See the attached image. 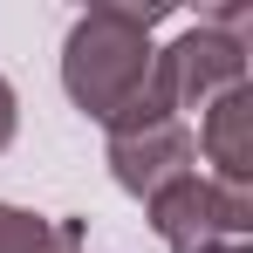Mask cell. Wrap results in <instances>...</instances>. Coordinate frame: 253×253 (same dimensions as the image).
I'll return each instance as SVG.
<instances>
[{
  "label": "cell",
  "instance_id": "obj_1",
  "mask_svg": "<svg viewBox=\"0 0 253 253\" xmlns=\"http://www.w3.org/2000/svg\"><path fill=\"white\" fill-rule=\"evenodd\" d=\"M151 28H158V7H89L69 28V42H62V89H69V103L83 117H96L110 137L171 124L158 89H151V69H158Z\"/></svg>",
  "mask_w": 253,
  "mask_h": 253
},
{
  "label": "cell",
  "instance_id": "obj_2",
  "mask_svg": "<svg viewBox=\"0 0 253 253\" xmlns=\"http://www.w3.org/2000/svg\"><path fill=\"white\" fill-rule=\"evenodd\" d=\"M247 28H253V7H219L199 28H185L171 48H158L151 89H158L165 117L206 110L212 96H226V89L247 83Z\"/></svg>",
  "mask_w": 253,
  "mask_h": 253
},
{
  "label": "cell",
  "instance_id": "obj_3",
  "mask_svg": "<svg viewBox=\"0 0 253 253\" xmlns=\"http://www.w3.org/2000/svg\"><path fill=\"white\" fill-rule=\"evenodd\" d=\"M151 206V226L171 253H247V233H253V199L219 185V178H199L185 171L178 185H165Z\"/></svg>",
  "mask_w": 253,
  "mask_h": 253
},
{
  "label": "cell",
  "instance_id": "obj_4",
  "mask_svg": "<svg viewBox=\"0 0 253 253\" xmlns=\"http://www.w3.org/2000/svg\"><path fill=\"white\" fill-rule=\"evenodd\" d=\"M199 158L192 130L178 124H151V130H130V137H110V178L124 185L130 199H158L165 185H178Z\"/></svg>",
  "mask_w": 253,
  "mask_h": 253
},
{
  "label": "cell",
  "instance_id": "obj_5",
  "mask_svg": "<svg viewBox=\"0 0 253 253\" xmlns=\"http://www.w3.org/2000/svg\"><path fill=\"white\" fill-rule=\"evenodd\" d=\"M192 144H206V165H219V185L247 192L253 185V89L240 83L226 96H212L206 103V130Z\"/></svg>",
  "mask_w": 253,
  "mask_h": 253
},
{
  "label": "cell",
  "instance_id": "obj_6",
  "mask_svg": "<svg viewBox=\"0 0 253 253\" xmlns=\"http://www.w3.org/2000/svg\"><path fill=\"white\" fill-rule=\"evenodd\" d=\"M0 253H83V219H42L28 206H0Z\"/></svg>",
  "mask_w": 253,
  "mask_h": 253
},
{
  "label": "cell",
  "instance_id": "obj_7",
  "mask_svg": "<svg viewBox=\"0 0 253 253\" xmlns=\"http://www.w3.org/2000/svg\"><path fill=\"white\" fill-rule=\"evenodd\" d=\"M14 124H21V103H14V83L0 76V151L14 144Z\"/></svg>",
  "mask_w": 253,
  "mask_h": 253
}]
</instances>
